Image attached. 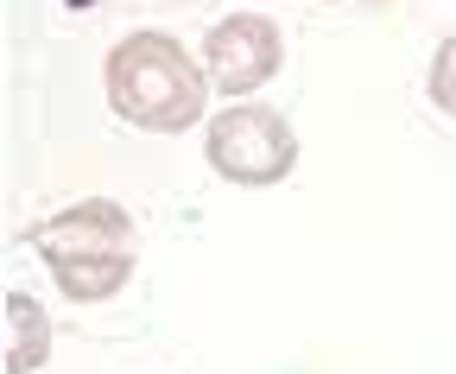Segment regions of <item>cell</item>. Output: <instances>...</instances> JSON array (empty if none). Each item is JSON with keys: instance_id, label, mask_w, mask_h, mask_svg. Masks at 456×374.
Wrapping results in <instances>:
<instances>
[{"instance_id": "1", "label": "cell", "mask_w": 456, "mask_h": 374, "mask_svg": "<svg viewBox=\"0 0 456 374\" xmlns=\"http://www.w3.org/2000/svg\"><path fill=\"white\" fill-rule=\"evenodd\" d=\"M203 77L209 70H197L184 58V45L165 32H134L108 51V102L146 134L191 127L203 115V95H209Z\"/></svg>"}, {"instance_id": "2", "label": "cell", "mask_w": 456, "mask_h": 374, "mask_svg": "<svg viewBox=\"0 0 456 374\" xmlns=\"http://www.w3.org/2000/svg\"><path fill=\"white\" fill-rule=\"evenodd\" d=\"M134 223H127V209L121 203H70V209H57L51 223L32 229V248L45 254V266L57 273V286H64L70 298H108V292H121L127 286V266H134Z\"/></svg>"}, {"instance_id": "3", "label": "cell", "mask_w": 456, "mask_h": 374, "mask_svg": "<svg viewBox=\"0 0 456 374\" xmlns=\"http://www.w3.org/2000/svg\"><path fill=\"white\" fill-rule=\"evenodd\" d=\"M292 159H298V140L273 109L241 102V109H222L209 121V166L235 184H273L292 172Z\"/></svg>"}, {"instance_id": "4", "label": "cell", "mask_w": 456, "mask_h": 374, "mask_svg": "<svg viewBox=\"0 0 456 374\" xmlns=\"http://www.w3.org/2000/svg\"><path fill=\"white\" fill-rule=\"evenodd\" d=\"M203 70L216 89L248 95L279 70V26L266 13H228L209 38H203Z\"/></svg>"}, {"instance_id": "5", "label": "cell", "mask_w": 456, "mask_h": 374, "mask_svg": "<svg viewBox=\"0 0 456 374\" xmlns=\"http://www.w3.org/2000/svg\"><path fill=\"white\" fill-rule=\"evenodd\" d=\"M7 317H13V349H7V368H13V374H32V368L45 362V349H51V324H45V311H38L26 292H13V298H7Z\"/></svg>"}, {"instance_id": "6", "label": "cell", "mask_w": 456, "mask_h": 374, "mask_svg": "<svg viewBox=\"0 0 456 374\" xmlns=\"http://www.w3.org/2000/svg\"><path fill=\"white\" fill-rule=\"evenodd\" d=\"M431 102L444 115H456V32L437 45V58H431Z\"/></svg>"}]
</instances>
